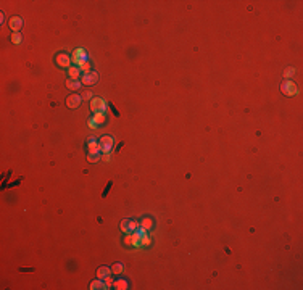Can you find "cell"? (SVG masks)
I'll return each mask as SVG.
<instances>
[{
    "instance_id": "cell-22",
    "label": "cell",
    "mask_w": 303,
    "mask_h": 290,
    "mask_svg": "<svg viewBox=\"0 0 303 290\" xmlns=\"http://www.w3.org/2000/svg\"><path fill=\"white\" fill-rule=\"evenodd\" d=\"M294 74H295V69H294V68H289V69L284 73V77H285V79H289V77L294 76Z\"/></svg>"
},
{
    "instance_id": "cell-18",
    "label": "cell",
    "mask_w": 303,
    "mask_h": 290,
    "mask_svg": "<svg viewBox=\"0 0 303 290\" xmlns=\"http://www.w3.org/2000/svg\"><path fill=\"white\" fill-rule=\"evenodd\" d=\"M121 272H123V264L121 263H116L111 269V274H121Z\"/></svg>"
},
{
    "instance_id": "cell-2",
    "label": "cell",
    "mask_w": 303,
    "mask_h": 290,
    "mask_svg": "<svg viewBox=\"0 0 303 290\" xmlns=\"http://www.w3.org/2000/svg\"><path fill=\"white\" fill-rule=\"evenodd\" d=\"M281 89H282V92H284L285 95H297L298 94V89L294 84V81H284Z\"/></svg>"
},
{
    "instance_id": "cell-5",
    "label": "cell",
    "mask_w": 303,
    "mask_h": 290,
    "mask_svg": "<svg viewBox=\"0 0 303 290\" xmlns=\"http://www.w3.org/2000/svg\"><path fill=\"white\" fill-rule=\"evenodd\" d=\"M81 100H82V97H79L78 94H73V95H70V97L66 98V105L70 108H78L79 105H81Z\"/></svg>"
},
{
    "instance_id": "cell-12",
    "label": "cell",
    "mask_w": 303,
    "mask_h": 290,
    "mask_svg": "<svg viewBox=\"0 0 303 290\" xmlns=\"http://www.w3.org/2000/svg\"><path fill=\"white\" fill-rule=\"evenodd\" d=\"M74 57H78L79 61H87V53H85V50H82V49L76 50V52H74Z\"/></svg>"
},
{
    "instance_id": "cell-17",
    "label": "cell",
    "mask_w": 303,
    "mask_h": 290,
    "mask_svg": "<svg viewBox=\"0 0 303 290\" xmlns=\"http://www.w3.org/2000/svg\"><path fill=\"white\" fill-rule=\"evenodd\" d=\"M79 69H82L84 73H89V71H90V64H89V61H81V63H79Z\"/></svg>"
},
{
    "instance_id": "cell-25",
    "label": "cell",
    "mask_w": 303,
    "mask_h": 290,
    "mask_svg": "<svg viewBox=\"0 0 303 290\" xmlns=\"http://www.w3.org/2000/svg\"><path fill=\"white\" fill-rule=\"evenodd\" d=\"M124 243H126V245H132V234H131V235H126Z\"/></svg>"
},
{
    "instance_id": "cell-21",
    "label": "cell",
    "mask_w": 303,
    "mask_h": 290,
    "mask_svg": "<svg viewBox=\"0 0 303 290\" xmlns=\"http://www.w3.org/2000/svg\"><path fill=\"white\" fill-rule=\"evenodd\" d=\"M102 156H100V153H94V155H89V161L90 163H95V161H98V160H100Z\"/></svg>"
},
{
    "instance_id": "cell-29",
    "label": "cell",
    "mask_w": 303,
    "mask_h": 290,
    "mask_svg": "<svg viewBox=\"0 0 303 290\" xmlns=\"http://www.w3.org/2000/svg\"><path fill=\"white\" fill-rule=\"evenodd\" d=\"M89 127L95 129V127H97V124H95V122H94V121H92V119H90V121H89Z\"/></svg>"
},
{
    "instance_id": "cell-11",
    "label": "cell",
    "mask_w": 303,
    "mask_h": 290,
    "mask_svg": "<svg viewBox=\"0 0 303 290\" xmlns=\"http://www.w3.org/2000/svg\"><path fill=\"white\" fill-rule=\"evenodd\" d=\"M90 289L92 290H97V289H106V285H105V282L102 281V279H98V281H94L90 284Z\"/></svg>"
},
{
    "instance_id": "cell-24",
    "label": "cell",
    "mask_w": 303,
    "mask_h": 290,
    "mask_svg": "<svg viewBox=\"0 0 303 290\" xmlns=\"http://www.w3.org/2000/svg\"><path fill=\"white\" fill-rule=\"evenodd\" d=\"M137 229V223L136 221H129V232H134Z\"/></svg>"
},
{
    "instance_id": "cell-20",
    "label": "cell",
    "mask_w": 303,
    "mask_h": 290,
    "mask_svg": "<svg viewBox=\"0 0 303 290\" xmlns=\"http://www.w3.org/2000/svg\"><path fill=\"white\" fill-rule=\"evenodd\" d=\"M121 231L126 232V234H129V221H121Z\"/></svg>"
},
{
    "instance_id": "cell-6",
    "label": "cell",
    "mask_w": 303,
    "mask_h": 290,
    "mask_svg": "<svg viewBox=\"0 0 303 290\" xmlns=\"http://www.w3.org/2000/svg\"><path fill=\"white\" fill-rule=\"evenodd\" d=\"M23 18H19V16H15V18L10 19V28H11L15 32H18L19 29H23Z\"/></svg>"
},
{
    "instance_id": "cell-19",
    "label": "cell",
    "mask_w": 303,
    "mask_h": 290,
    "mask_svg": "<svg viewBox=\"0 0 303 290\" xmlns=\"http://www.w3.org/2000/svg\"><path fill=\"white\" fill-rule=\"evenodd\" d=\"M21 40H23V36H21L19 32H15V34L11 36V42H13V44H19Z\"/></svg>"
},
{
    "instance_id": "cell-8",
    "label": "cell",
    "mask_w": 303,
    "mask_h": 290,
    "mask_svg": "<svg viewBox=\"0 0 303 290\" xmlns=\"http://www.w3.org/2000/svg\"><path fill=\"white\" fill-rule=\"evenodd\" d=\"M57 63L60 64V66H63V68H68L70 66V57L65 55V53H60V55L57 57Z\"/></svg>"
},
{
    "instance_id": "cell-14",
    "label": "cell",
    "mask_w": 303,
    "mask_h": 290,
    "mask_svg": "<svg viewBox=\"0 0 303 290\" xmlns=\"http://www.w3.org/2000/svg\"><path fill=\"white\" fill-rule=\"evenodd\" d=\"M66 87L71 89V90H78V89L81 87V82H78L76 79H71V81H68V82H66Z\"/></svg>"
},
{
    "instance_id": "cell-16",
    "label": "cell",
    "mask_w": 303,
    "mask_h": 290,
    "mask_svg": "<svg viewBox=\"0 0 303 290\" xmlns=\"http://www.w3.org/2000/svg\"><path fill=\"white\" fill-rule=\"evenodd\" d=\"M152 226H153V223H152L150 218H145V219L142 221V224H140V227H144V229H152Z\"/></svg>"
},
{
    "instance_id": "cell-1",
    "label": "cell",
    "mask_w": 303,
    "mask_h": 290,
    "mask_svg": "<svg viewBox=\"0 0 303 290\" xmlns=\"http://www.w3.org/2000/svg\"><path fill=\"white\" fill-rule=\"evenodd\" d=\"M98 145H100V152L110 153L113 150V147H115V139L110 137V135H103L100 139V142H98Z\"/></svg>"
},
{
    "instance_id": "cell-3",
    "label": "cell",
    "mask_w": 303,
    "mask_h": 290,
    "mask_svg": "<svg viewBox=\"0 0 303 290\" xmlns=\"http://www.w3.org/2000/svg\"><path fill=\"white\" fill-rule=\"evenodd\" d=\"M90 108H92V111H95V113H97V111H105L106 110V105H105V102L102 100V98H94V100H92V103H90Z\"/></svg>"
},
{
    "instance_id": "cell-23",
    "label": "cell",
    "mask_w": 303,
    "mask_h": 290,
    "mask_svg": "<svg viewBox=\"0 0 303 290\" xmlns=\"http://www.w3.org/2000/svg\"><path fill=\"white\" fill-rule=\"evenodd\" d=\"M103 282H105L106 289H108V287H111V285H113V279L110 277V276H108V277H105V279H103Z\"/></svg>"
},
{
    "instance_id": "cell-9",
    "label": "cell",
    "mask_w": 303,
    "mask_h": 290,
    "mask_svg": "<svg viewBox=\"0 0 303 290\" xmlns=\"http://www.w3.org/2000/svg\"><path fill=\"white\" fill-rule=\"evenodd\" d=\"M110 274H111V269L106 268V266H102V268H98V269H97V277H98V279H102V281H103L105 277H108Z\"/></svg>"
},
{
    "instance_id": "cell-10",
    "label": "cell",
    "mask_w": 303,
    "mask_h": 290,
    "mask_svg": "<svg viewBox=\"0 0 303 290\" xmlns=\"http://www.w3.org/2000/svg\"><path fill=\"white\" fill-rule=\"evenodd\" d=\"M92 121H94V122H95V124H97V126L103 124V122H105V113H102V111H97Z\"/></svg>"
},
{
    "instance_id": "cell-15",
    "label": "cell",
    "mask_w": 303,
    "mask_h": 290,
    "mask_svg": "<svg viewBox=\"0 0 303 290\" xmlns=\"http://www.w3.org/2000/svg\"><path fill=\"white\" fill-rule=\"evenodd\" d=\"M79 68H70V69H68V73H70V77L71 79H78V76H79Z\"/></svg>"
},
{
    "instance_id": "cell-7",
    "label": "cell",
    "mask_w": 303,
    "mask_h": 290,
    "mask_svg": "<svg viewBox=\"0 0 303 290\" xmlns=\"http://www.w3.org/2000/svg\"><path fill=\"white\" fill-rule=\"evenodd\" d=\"M94 153H100V145L94 140V137L89 139V155H94Z\"/></svg>"
},
{
    "instance_id": "cell-28",
    "label": "cell",
    "mask_w": 303,
    "mask_h": 290,
    "mask_svg": "<svg viewBox=\"0 0 303 290\" xmlns=\"http://www.w3.org/2000/svg\"><path fill=\"white\" fill-rule=\"evenodd\" d=\"M102 158H103V161H108V160H110V153H103Z\"/></svg>"
},
{
    "instance_id": "cell-13",
    "label": "cell",
    "mask_w": 303,
    "mask_h": 290,
    "mask_svg": "<svg viewBox=\"0 0 303 290\" xmlns=\"http://www.w3.org/2000/svg\"><path fill=\"white\" fill-rule=\"evenodd\" d=\"M113 287L118 289V290H124V289H127V282L123 281V279H119V281L113 282Z\"/></svg>"
},
{
    "instance_id": "cell-26",
    "label": "cell",
    "mask_w": 303,
    "mask_h": 290,
    "mask_svg": "<svg viewBox=\"0 0 303 290\" xmlns=\"http://www.w3.org/2000/svg\"><path fill=\"white\" fill-rule=\"evenodd\" d=\"M142 245H150V238H149V235H144V237H142Z\"/></svg>"
},
{
    "instance_id": "cell-4",
    "label": "cell",
    "mask_w": 303,
    "mask_h": 290,
    "mask_svg": "<svg viewBox=\"0 0 303 290\" xmlns=\"http://www.w3.org/2000/svg\"><path fill=\"white\" fill-rule=\"evenodd\" d=\"M98 79L97 73H92V71H89V73H85L84 76H82V84H85V86H92V84H95Z\"/></svg>"
},
{
    "instance_id": "cell-27",
    "label": "cell",
    "mask_w": 303,
    "mask_h": 290,
    "mask_svg": "<svg viewBox=\"0 0 303 290\" xmlns=\"http://www.w3.org/2000/svg\"><path fill=\"white\" fill-rule=\"evenodd\" d=\"M82 98H85V100H89V98H92V94H90V92H85V94L82 95Z\"/></svg>"
}]
</instances>
